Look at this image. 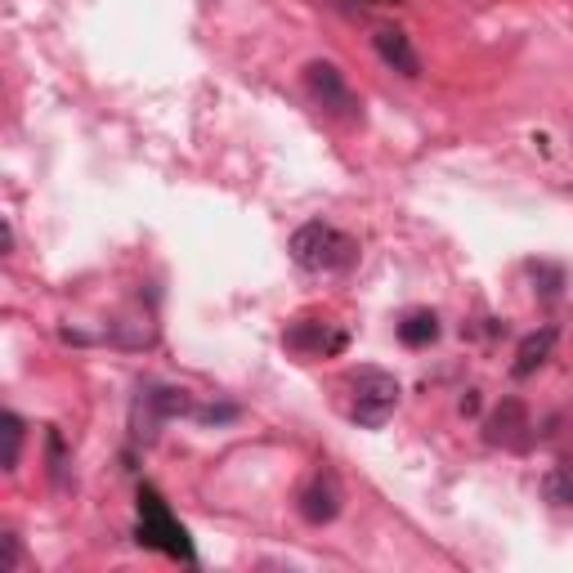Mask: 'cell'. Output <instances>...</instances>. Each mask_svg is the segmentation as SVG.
I'll list each match as a JSON object with an SVG mask.
<instances>
[{
    "mask_svg": "<svg viewBox=\"0 0 573 573\" xmlns=\"http://www.w3.org/2000/svg\"><path fill=\"white\" fill-rule=\"evenodd\" d=\"M291 261L309 274H337L359 261V242L322 220H309L291 233Z\"/></svg>",
    "mask_w": 573,
    "mask_h": 573,
    "instance_id": "cell-1",
    "label": "cell"
},
{
    "mask_svg": "<svg viewBox=\"0 0 573 573\" xmlns=\"http://www.w3.org/2000/svg\"><path fill=\"white\" fill-rule=\"evenodd\" d=\"M399 381L385 368H359L350 372V417L363 431H381L399 407Z\"/></svg>",
    "mask_w": 573,
    "mask_h": 573,
    "instance_id": "cell-2",
    "label": "cell"
},
{
    "mask_svg": "<svg viewBox=\"0 0 573 573\" xmlns=\"http://www.w3.org/2000/svg\"><path fill=\"white\" fill-rule=\"evenodd\" d=\"M139 542L157 547L176 560H193V542L184 533V524L171 516V507L157 498V488H139Z\"/></svg>",
    "mask_w": 573,
    "mask_h": 573,
    "instance_id": "cell-3",
    "label": "cell"
},
{
    "mask_svg": "<svg viewBox=\"0 0 573 573\" xmlns=\"http://www.w3.org/2000/svg\"><path fill=\"white\" fill-rule=\"evenodd\" d=\"M305 91H309V99H314L327 117H341V121H359V117H363V104H359V95L350 91V81H346V72H341L337 63L314 59V63L305 67Z\"/></svg>",
    "mask_w": 573,
    "mask_h": 573,
    "instance_id": "cell-4",
    "label": "cell"
},
{
    "mask_svg": "<svg viewBox=\"0 0 573 573\" xmlns=\"http://www.w3.org/2000/svg\"><path fill=\"white\" fill-rule=\"evenodd\" d=\"M198 407L184 390H171V385H144L139 399H135V439L152 444L157 439V426L167 417H193Z\"/></svg>",
    "mask_w": 573,
    "mask_h": 573,
    "instance_id": "cell-5",
    "label": "cell"
},
{
    "mask_svg": "<svg viewBox=\"0 0 573 573\" xmlns=\"http://www.w3.org/2000/svg\"><path fill=\"white\" fill-rule=\"evenodd\" d=\"M341 502H346V494H341V479L332 470H318L300 488V516H305V524H332L341 516Z\"/></svg>",
    "mask_w": 573,
    "mask_h": 573,
    "instance_id": "cell-6",
    "label": "cell"
},
{
    "mask_svg": "<svg viewBox=\"0 0 573 573\" xmlns=\"http://www.w3.org/2000/svg\"><path fill=\"white\" fill-rule=\"evenodd\" d=\"M529 413H524V403L520 399H502V407L494 417H488V444H502V448H516L524 453L529 448Z\"/></svg>",
    "mask_w": 573,
    "mask_h": 573,
    "instance_id": "cell-7",
    "label": "cell"
},
{
    "mask_svg": "<svg viewBox=\"0 0 573 573\" xmlns=\"http://www.w3.org/2000/svg\"><path fill=\"white\" fill-rule=\"evenodd\" d=\"M372 45H376L381 63L394 67L399 76H407V81H417V76H422V59H417L413 41H407V32H399V28H376Z\"/></svg>",
    "mask_w": 573,
    "mask_h": 573,
    "instance_id": "cell-8",
    "label": "cell"
},
{
    "mask_svg": "<svg viewBox=\"0 0 573 573\" xmlns=\"http://www.w3.org/2000/svg\"><path fill=\"white\" fill-rule=\"evenodd\" d=\"M283 341L291 350H300V354H337V350H346V332H332L327 322H296Z\"/></svg>",
    "mask_w": 573,
    "mask_h": 573,
    "instance_id": "cell-9",
    "label": "cell"
},
{
    "mask_svg": "<svg viewBox=\"0 0 573 573\" xmlns=\"http://www.w3.org/2000/svg\"><path fill=\"white\" fill-rule=\"evenodd\" d=\"M555 341H560V332L555 327H542V332H533V337H524L520 341V350H516V363H511V372L524 381V376H533L547 359H551V350H555Z\"/></svg>",
    "mask_w": 573,
    "mask_h": 573,
    "instance_id": "cell-10",
    "label": "cell"
},
{
    "mask_svg": "<svg viewBox=\"0 0 573 573\" xmlns=\"http://www.w3.org/2000/svg\"><path fill=\"white\" fill-rule=\"evenodd\" d=\"M399 341L403 346H413V350H426L439 341V318L431 309H413L403 322H399Z\"/></svg>",
    "mask_w": 573,
    "mask_h": 573,
    "instance_id": "cell-11",
    "label": "cell"
},
{
    "mask_svg": "<svg viewBox=\"0 0 573 573\" xmlns=\"http://www.w3.org/2000/svg\"><path fill=\"white\" fill-rule=\"evenodd\" d=\"M542 494H547V502L551 507H569L573 502V466H551L547 470V479H542Z\"/></svg>",
    "mask_w": 573,
    "mask_h": 573,
    "instance_id": "cell-12",
    "label": "cell"
},
{
    "mask_svg": "<svg viewBox=\"0 0 573 573\" xmlns=\"http://www.w3.org/2000/svg\"><path fill=\"white\" fill-rule=\"evenodd\" d=\"M0 435H6V457H0V466L6 470H19V453H23V422L14 413L0 417Z\"/></svg>",
    "mask_w": 573,
    "mask_h": 573,
    "instance_id": "cell-13",
    "label": "cell"
},
{
    "mask_svg": "<svg viewBox=\"0 0 573 573\" xmlns=\"http://www.w3.org/2000/svg\"><path fill=\"white\" fill-rule=\"evenodd\" d=\"M193 417L206 422V426H215V422H233V417H237V407H233V403H224V407H198Z\"/></svg>",
    "mask_w": 573,
    "mask_h": 573,
    "instance_id": "cell-14",
    "label": "cell"
},
{
    "mask_svg": "<svg viewBox=\"0 0 573 573\" xmlns=\"http://www.w3.org/2000/svg\"><path fill=\"white\" fill-rule=\"evenodd\" d=\"M0 547H6V560H0V573H14V569H19V560H23L19 538H14V533H6V538H0Z\"/></svg>",
    "mask_w": 573,
    "mask_h": 573,
    "instance_id": "cell-15",
    "label": "cell"
},
{
    "mask_svg": "<svg viewBox=\"0 0 573 573\" xmlns=\"http://www.w3.org/2000/svg\"><path fill=\"white\" fill-rule=\"evenodd\" d=\"M461 413L470 417V413H479V390H466V399H461Z\"/></svg>",
    "mask_w": 573,
    "mask_h": 573,
    "instance_id": "cell-16",
    "label": "cell"
},
{
    "mask_svg": "<svg viewBox=\"0 0 573 573\" xmlns=\"http://www.w3.org/2000/svg\"><path fill=\"white\" fill-rule=\"evenodd\" d=\"M332 6H341V10H350V14H354V10L363 6V0H332Z\"/></svg>",
    "mask_w": 573,
    "mask_h": 573,
    "instance_id": "cell-17",
    "label": "cell"
}]
</instances>
